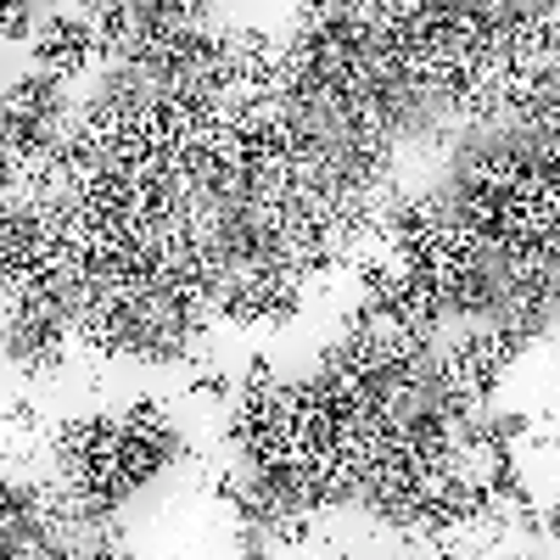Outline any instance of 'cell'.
I'll return each mask as SVG.
<instances>
[{
	"instance_id": "1",
	"label": "cell",
	"mask_w": 560,
	"mask_h": 560,
	"mask_svg": "<svg viewBox=\"0 0 560 560\" xmlns=\"http://www.w3.org/2000/svg\"><path fill=\"white\" fill-rule=\"evenodd\" d=\"M28 68H45V73H57V79H68V84H79V79H96V68H102V39H96V28H90V18L84 12H45V23H39V34L28 39Z\"/></svg>"
},
{
	"instance_id": "2",
	"label": "cell",
	"mask_w": 560,
	"mask_h": 560,
	"mask_svg": "<svg viewBox=\"0 0 560 560\" xmlns=\"http://www.w3.org/2000/svg\"><path fill=\"white\" fill-rule=\"evenodd\" d=\"M242 393V376H230L224 364H197L191 376H185V398L191 404H230Z\"/></svg>"
},
{
	"instance_id": "3",
	"label": "cell",
	"mask_w": 560,
	"mask_h": 560,
	"mask_svg": "<svg viewBox=\"0 0 560 560\" xmlns=\"http://www.w3.org/2000/svg\"><path fill=\"white\" fill-rule=\"evenodd\" d=\"M124 427H129V438H158V432L168 427V409H163V398H158V393H140V398H129V404H124Z\"/></svg>"
},
{
	"instance_id": "4",
	"label": "cell",
	"mask_w": 560,
	"mask_h": 560,
	"mask_svg": "<svg viewBox=\"0 0 560 560\" xmlns=\"http://www.w3.org/2000/svg\"><path fill=\"white\" fill-rule=\"evenodd\" d=\"M18 432H23V438L39 432V409H34L28 393H12V398H7V438H18Z\"/></svg>"
},
{
	"instance_id": "5",
	"label": "cell",
	"mask_w": 560,
	"mask_h": 560,
	"mask_svg": "<svg viewBox=\"0 0 560 560\" xmlns=\"http://www.w3.org/2000/svg\"><path fill=\"white\" fill-rule=\"evenodd\" d=\"M280 382V370H275V353H247V370H242V387H253V393H269Z\"/></svg>"
},
{
	"instance_id": "6",
	"label": "cell",
	"mask_w": 560,
	"mask_h": 560,
	"mask_svg": "<svg viewBox=\"0 0 560 560\" xmlns=\"http://www.w3.org/2000/svg\"><path fill=\"white\" fill-rule=\"evenodd\" d=\"M544 538H549V544H560V499L544 510Z\"/></svg>"
},
{
	"instance_id": "7",
	"label": "cell",
	"mask_w": 560,
	"mask_h": 560,
	"mask_svg": "<svg viewBox=\"0 0 560 560\" xmlns=\"http://www.w3.org/2000/svg\"><path fill=\"white\" fill-rule=\"evenodd\" d=\"M202 7H224V0H202Z\"/></svg>"
}]
</instances>
